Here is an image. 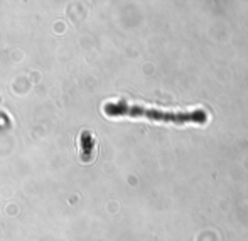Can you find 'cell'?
<instances>
[{
    "label": "cell",
    "mask_w": 248,
    "mask_h": 241,
    "mask_svg": "<svg viewBox=\"0 0 248 241\" xmlns=\"http://www.w3.org/2000/svg\"><path fill=\"white\" fill-rule=\"evenodd\" d=\"M103 111L108 117H128V118H145L150 121H162L172 125H187V123H206L208 113L204 110H187V111H170L160 108L132 105L127 101H111L103 106Z\"/></svg>",
    "instance_id": "cell-1"
}]
</instances>
